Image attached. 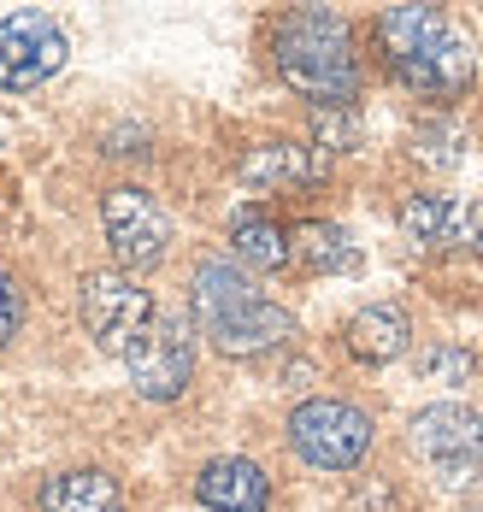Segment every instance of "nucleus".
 I'll use <instances>...</instances> for the list:
<instances>
[{
	"label": "nucleus",
	"mask_w": 483,
	"mask_h": 512,
	"mask_svg": "<svg viewBox=\"0 0 483 512\" xmlns=\"http://www.w3.org/2000/svg\"><path fill=\"white\" fill-rule=\"evenodd\" d=\"M83 324L130 371L136 395L177 401L189 389V377H195L189 324L154 307V295L136 277H124V271H89L83 277Z\"/></svg>",
	"instance_id": "nucleus-1"
},
{
	"label": "nucleus",
	"mask_w": 483,
	"mask_h": 512,
	"mask_svg": "<svg viewBox=\"0 0 483 512\" xmlns=\"http://www.w3.org/2000/svg\"><path fill=\"white\" fill-rule=\"evenodd\" d=\"M377 42H383L389 71L425 101H454V95L472 89V71H478L472 42L436 6H389V12H377Z\"/></svg>",
	"instance_id": "nucleus-2"
},
{
	"label": "nucleus",
	"mask_w": 483,
	"mask_h": 512,
	"mask_svg": "<svg viewBox=\"0 0 483 512\" xmlns=\"http://www.w3.org/2000/svg\"><path fill=\"white\" fill-rule=\"evenodd\" d=\"M271 53H277V77L307 95L319 112H354V95H360V59H354V30L324 12V6H295L277 36H271Z\"/></svg>",
	"instance_id": "nucleus-3"
},
{
	"label": "nucleus",
	"mask_w": 483,
	"mask_h": 512,
	"mask_svg": "<svg viewBox=\"0 0 483 512\" xmlns=\"http://www.w3.org/2000/svg\"><path fill=\"white\" fill-rule=\"evenodd\" d=\"M195 324L201 336L213 342L218 354H236V359H254V354H271L295 336V312H283L277 301L260 295V283L230 265V259H201L195 265Z\"/></svg>",
	"instance_id": "nucleus-4"
},
{
	"label": "nucleus",
	"mask_w": 483,
	"mask_h": 512,
	"mask_svg": "<svg viewBox=\"0 0 483 512\" xmlns=\"http://www.w3.org/2000/svg\"><path fill=\"white\" fill-rule=\"evenodd\" d=\"M413 454L442 489H460L483 471V418L460 401H436V407L413 412Z\"/></svg>",
	"instance_id": "nucleus-5"
},
{
	"label": "nucleus",
	"mask_w": 483,
	"mask_h": 512,
	"mask_svg": "<svg viewBox=\"0 0 483 512\" xmlns=\"http://www.w3.org/2000/svg\"><path fill=\"white\" fill-rule=\"evenodd\" d=\"M289 448L319 471H354L372 448V418L354 401H301L289 412Z\"/></svg>",
	"instance_id": "nucleus-6"
},
{
	"label": "nucleus",
	"mask_w": 483,
	"mask_h": 512,
	"mask_svg": "<svg viewBox=\"0 0 483 512\" xmlns=\"http://www.w3.org/2000/svg\"><path fill=\"white\" fill-rule=\"evenodd\" d=\"M101 224H107V242H112V254H118L124 271H148L171 248V218H165V206L148 189H130V183L124 189H107Z\"/></svg>",
	"instance_id": "nucleus-7"
},
{
	"label": "nucleus",
	"mask_w": 483,
	"mask_h": 512,
	"mask_svg": "<svg viewBox=\"0 0 483 512\" xmlns=\"http://www.w3.org/2000/svg\"><path fill=\"white\" fill-rule=\"evenodd\" d=\"M65 30L48 12H12L0 18V89H36L65 65Z\"/></svg>",
	"instance_id": "nucleus-8"
},
{
	"label": "nucleus",
	"mask_w": 483,
	"mask_h": 512,
	"mask_svg": "<svg viewBox=\"0 0 483 512\" xmlns=\"http://www.w3.org/2000/svg\"><path fill=\"white\" fill-rule=\"evenodd\" d=\"M401 230L430 254H483V201L466 195H407Z\"/></svg>",
	"instance_id": "nucleus-9"
},
{
	"label": "nucleus",
	"mask_w": 483,
	"mask_h": 512,
	"mask_svg": "<svg viewBox=\"0 0 483 512\" xmlns=\"http://www.w3.org/2000/svg\"><path fill=\"white\" fill-rule=\"evenodd\" d=\"M195 495H201V507H213V512H266L271 507V477L254 460L224 454V460L201 465Z\"/></svg>",
	"instance_id": "nucleus-10"
},
{
	"label": "nucleus",
	"mask_w": 483,
	"mask_h": 512,
	"mask_svg": "<svg viewBox=\"0 0 483 512\" xmlns=\"http://www.w3.org/2000/svg\"><path fill=\"white\" fill-rule=\"evenodd\" d=\"M342 342H348V354L366 359V365H389V359L407 354L413 324H407V312H401V307H366V312H354V318H348Z\"/></svg>",
	"instance_id": "nucleus-11"
},
{
	"label": "nucleus",
	"mask_w": 483,
	"mask_h": 512,
	"mask_svg": "<svg viewBox=\"0 0 483 512\" xmlns=\"http://www.w3.org/2000/svg\"><path fill=\"white\" fill-rule=\"evenodd\" d=\"M42 512H130L124 507V489L107 471H59L42 483Z\"/></svg>",
	"instance_id": "nucleus-12"
},
{
	"label": "nucleus",
	"mask_w": 483,
	"mask_h": 512,
	"mask_svg": "<svg viewBox=\"0 0 483 512\" xmlns=\"http://www.w3.org/2000/svg\"><path fill=\"white\" fill-rule=\"evenodd\" d=\"M242 177L254 189H301V183L319 177V154L301 148V142H266V148H254L242 159Z\"/></svg>",
	"instance_id": "nucleus-13"
},
{
	"label": "nucleus",
	"mask_w": 483,
	"mask_h": 512,
	"mask_svg": "<svg viewBox=\"0 0 483 512\" xmlns=\"http://www.w3.org/2000/svg\"><path fill=\"white\" fill-rule=\"evenodd\" d=\"M289 259H301L307 271H354L360 265V248L348 242L342 224H301L295 242H289Z\"/></svg>",
	"instance_id": "nucleus-14"
},
{
	"label": "nucleus",
	"mask_w": 483,
	"mask_h": 512,
	"mask_svg": "<svg viewBox=\"0 0 483 512\" xmlns=\"http://www.w3.org/2000/svg\"><path fill=\"white\" fill-rule=\"evenodd\" d=\"M236 254L248 259V265H260V271H283V265H289V236H283L271 218L242 212V218H236Z\"/></svg>",
	"instance_id": "nucleus-15"
},
{
	"label": "nucleus",
	"mask_w": 483,
	"mask_h": 512,
	"mask_svg": "<svg viewBox=\"0 0 483 512\" xmlns=\"http://www.w3.org/2000/svg\"><path fill=\"white\" fill-rule=\"evenodd\" d=\"M419 371H425V377H436V383H442V377H448V383H466V377H472V354H466V348L436 342V348H425V354H419Z\"/></svg>",
	"instance_id": "nucleus-16"
},
{
	"label": "nucleus",
	"mask_w": 483,
	"mask_h": 512,
	"mask_svg": "<svg viewBox=\"0 0 483 512\" xmlns=\"http://www.w3.org/2000/svg\"><path fill=\"white\" fill-rule=\"evenodd\" d=\"M454 142H460V136H454L448 124H425V130H419V154H425L430 165H454V159H460Z\"/></svg>",
	"instance_id": "nucleus-17"
},
{
	"label": "nucleus",
	"mask_w": 483,
	"mask_h": 512,
	"mask_svg": "<svg viewBox=\"0 0 483 512\" xmlns=\"http://www.w3.org/2000/svg\"><path fill=\"white\" fill-rule=\"evenodd\" d=\"M354 136H360V124H354V112H319V142L324 148H354Z\"/></svg>",
	"instance_id": "nucleus-18"
},
{
	"label": "nucleus",
	"mask_w": 483,
	"mask_h": 512,
	"mask_svg": "<svg viewBox=\"0 0 483 512\" xmlns=\"http://www.w3.org/2000/svg\"><path fill=\"white\" fill-rule=\"evenodd\" d=\"M18 318H24V301H18L12 277L0 271V342H12V336H18Z\"/></svg>",
	"instance_id": "nucleus-19"
},
{
	"label": "nucleus",
	"mask_w": 483,
	"mask_h": 512,
	"mask_svg": "<svg viewBox=\"0 0 483 512\" xmlns=\"http://www.w3.org/2000/svg\"><path fill=\"white\" fill-rule=\"evenodd\" d=\"M354 512H395V489H389L383 477L360 483V489H354Z\"/></svg>",
	"instance_id": "nucleus-20"
}]
</instances>
